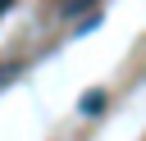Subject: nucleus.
Returning <instances> with one entry per match:
<instances>
[{
    "label": "nucleus",
    "instance_id": "2",
    "mask_svg": "<svg viewBox=\"0 0 146 141\" xmlns=\"http://www.w3.org/2000/svg\"><path fill=\"white\" fill-rule=\"evenodd\" d=\"M9 5H14V0H0V14H5V9H9Z\"/></svg>",
    "mask_w": 146,
    "mask_h": 141
},
{
    "label": "nucleus",
    "instance_id": "1",
    "mask_svg": "<svg viewBox=\"0 0 146 141\" xmlns=\"http://www.w3.org/2000/svg\"><path fill=\"white\" fill-rule=\"evenodd\" d=\"M100 109H105V96H100V91H91V96L82 100V114H100Z\"/></svg>",
    "mask_w": 146,
    "mask_h": 141
}]
</instances>
